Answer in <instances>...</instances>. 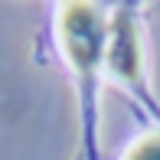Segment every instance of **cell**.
<instances>
[{"instance_id": "obj_1", "label": "cell", "mask_w": 160, "mask_h": 160, "mask_svg": "<svg viewBox=\"0 0 160 160\" xmlns=\"http://www.w3.org/2000/svg\"><path fill=\"white\" fill-rule=\"evenodd\" d=\"M62 46L69 52L75 72L88 82L95 65L101 62V46H105V20L92 3H65L59 17Z\"/></svg>"}, {"instance_id": "obj_2", "label": "cell", "mask_w": 160, "mask_h": 160, "mask_svg": "<svg viewBox=\"0 0 160 160\" xmlns=\"http://www.w3.org/2000/svg\"><path fill=\"white\" fill-rule=\"evenodd\" d=\"M108 69L118 78L137 82L141 75V49H137V30L128 10H118L111 23V36H108Z\"/></svg>"}, {"instance_id": "obj_3", "label": "cell", "mask_w": 160, "mask_h": 160, "mask_svg": "<svg viewBox=\"0 0 160 160\" xmlns=\"http://www.w3.org/2000/svg\"><path fill=\"white\" fill-rule=\"evenodd\" d=\"M128 160H160V134H150L144 141H137L128 150Z\"/></svg>"}]
</instances>
